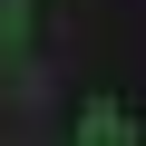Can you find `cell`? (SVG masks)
I'll list each match as a JSON object with an SVG mask.
<instances>
[{"label": "cell", "mask_w": 146, "mask_h": 146, "mask_svg": "<svg viewBox=\"0 0 146 146\" xmlns=\"http://www.w3.org/2000/svg\"><path fill=\"white\" fill-rule=\"evenodd\" d=\"M0 49H29V0H0Z\"/></svg>", "instance_id": "7a4b0ae2"}, {"label": "cell", "mask_w": 146, "mask_h": 146, "mask_svg": "<svg viewBox=\"0 0 146 146\" xmlns=\"http://www.w3.org/2000/svg\"><path fill=\"white\" fill-rule=\"evenodd\" d=\"M78 146H136V117H127L117 98H88V107H78Z\"/></svg>", "instance_id": "6da1fadb"}]
</instances>
